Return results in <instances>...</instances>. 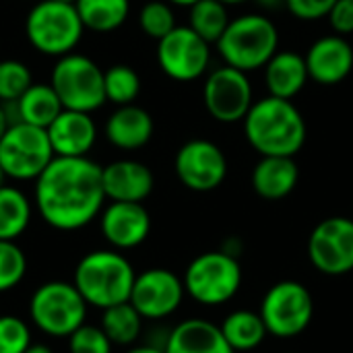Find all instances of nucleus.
<instances>
[{"instance_id": "nucleus-1", "label": "nucleus", "mask_w": 353, "mask_h": 353, "mask_svg": "<svg viewBox=\"0 0 353 353\" xmlns=\"http://www.w3.org/2000/svg\"><path fill=\"white\" fill-rule=\"evenodd\" d=\"M101 165L89 157H54L35 180L39 217L58 232L87 228L105 207Z\"/></svg>"}, {"instance_id": "nucleus-2", "label": "nucleus", "mask_w": 353, "mask_h": 353, "mask_svg": "<svg viewBox=\"0 0 353 353\" xmlns=\"http://www.w3.org/2000/svg\"><path fill=\"white\" fill-rule=\"evenodd\" d=\"M244 137L259 155L296 157L306 143L308 128L302 112L292 99L261 97L242 120Z\"/></svg>"}, {"instance_id": "nucleus-3", "label": "nucleus", "mask_w": 353, "mask_h": 353, "mask_svg": "<svg viewBox=\"0 0 353 353\" xmlns=\"http://www.w3.org/2000/svg\"><path fill=\"white\" fill-rule=\"evenodd\" d=\"M134 279L130 261L120 250L108 248L85 254L74 267L72 283L89 306L105 310L130 300Z\"/></svg>"}, {"instance_id": "nucleus-4", "label": "nucleus", "mask_w": 353, "mask_h": 353, "mask_svg": "<svg viewBox=\"0 0 353 353\" xmlns=\"http://www.w3.org/2000/svg\"><path fill=\"white\" fill-rule=\"evenodd\" d=\"M223 64L242 72L265 68L279 50L277 25L261 12H246L230 21L228 29L215 43Z\"/></svg>"}, {"instance_id": "nucleus-5", "label": "nucleus", "mask_w": 353, "mask_h": 353, "mask_svg": "<svg viewBox=\"0 0 353 353\" xmlns=\"http://www.w3.org/2000/svg\"><path fill=\"white\" fill-rule=\"evenodd\" d=\"M85 27L74 4L58 0H39L25 19L29 43L43 56H66L81 43Z\"/></svg>"}, {"instance_id": "nucleus-6", "label": "nucleus", "mask_w": 353, "mask_h": 353, "mask_svg": "<svg viewBox=\"0 0 353 353\" xmlns=\"http://www.w3.org/2000/svg\"><path fill=\"white\" fill-rule=\"evenodd\" d=\"M89 304L72 281H48L29 300L31 323L48 337H70L85 325Z\"/></svg>"}, {"instance_id": "nucleus-7", "label": "nucleus", "mask_w": 353, "mask_h": 353, "mask_svg": "<svg viewBox=\"0 0 353 353\" xmlns=\"http://www.w3.org/2000/svg\"><path fill=\"white\" fill-rule=\"evenodd\" d=\"M50 85L64 110L93 114L105 103L103 70L85 54L60 56L52 68Z\"/></svg>"}, {"instance_id": "nucleus-8", "label": "nucleus", "mask_w": 353, "mask_h": 353, "mask_svg": "<svg viewBox=\"0 0 353 353\" xmlns=\"http://www.w3.org/2000/svg\"><path fill=\"white\" fill-rule=\"evenodd\" d=\"M186 294L203 306H221L230 302L242 285V267L238 256L228 250L203 252L184 271Z\"/></svg>"}, {"instance_id": "nucleus-9", "label": "nucleus", "mask_w": 353, "mask_h": 353, "mask_svg": "<svg viewBox=\"0 0 353 353\" xmlns=\"http://www.w3.org/2000/svg\"><path fill=\"white\" fill-rule=\"evenodd\" d=\"M54 157L48 132L39 126L14 122L0 141V168L17 182H35Z\"/></svg>"}, {"instance_id": "nucleus-10", "label": "nucleus", "mask_w": 353, "mask_h": 353, "mask_svg": "<svg viewBox=\"0 0 353 353\" xmlns=\"http://www.w3.org/2000/svg\"><path fill=\"white\" fill-rule=\"evenodd\" d=\"M269 335L290 339L308 329L314 316V300L300 281H279L267 290L259 310Z\"/></svg>"}, {"instance_id": "nucleus-11", "label": "nucleus", "mask_w": 353, "mask_h": 353, "mask_svg": "<svg viewBox=\"0 0 353 353\" xmlns=\"http://www.w3.org/2000/svg\"><path fill=\"white\" fill-rule=\"evenodd\" d=\"M203 101L213 120L221 124L242 122L254 103L248 72L228 64L209 70L203 83Z\"/></svg>"}, {"instance_id": "nucleus-12", "label": "nucleus", "mask_w": 353, "mask_h": 353, "mask_svg": "<svg viewBox=\"0 0 353 353\" xmlns=\"http://www.w3.org/2000/svg\"><path fill=\"white\" fill-rule=\"evenodd\" d=\"M159 68L178 83H190L209 72L211 43L188 25H178L157 41Z\"/></svg>"}, {"instance_id": "nucleus-13", "label": "nucleus", "mask_w": 353, "mask_h": 353, "mask_svg": "<svg viewBox=\"0 0 353 353\" xmlns=\"http://www.w3.org/2000/svg\"><path fill=\"white\" fill-rule=\"evenodd\" d=\"M174 170L182 186L188 190L211 192L225 182L228 157L213 141L192 139L178 149Z\"/></svg>"}, {"instance_id": "nucleus-14", "label": "nucleus", "mask_w": 353, "mask_h": 353, "mask_svg": "<svg viewBox=\"0 0 353 353\" xmlns=\"http://www.w3.org/2000/svg\"><path fill=\"white\" fill-rule=\"evenodd\" d=\"M308 256L314 269L329 277L353 271V219H323L308 238Z\"/></svg>"}, {"instance_id": "nucleus-15", "label": "nucleus", "mask_w": 353, "mask_h": 353, "mask_svg": "<svg viewBox=\"0 0 353 353\" xmlns=\"http://www.w3.org/2000/svg\"><path fill=\"white\" fill-rule=\"evenodd\" d=\"M184 281L170 269H147L137 275L130 304L147 321H161L172 316L184 300Z\"/></svg>"}, {"instance_id": "nucleus-16", "label": "nucleus", "mask_w": 353, "mask_h": 353, "mask_svg": "<svg viewBox=\"0 0 353 353\" xmlns=\"http://www.w3.org/2000/svg\"><path fill=\"white\" fill-rule=\"evenodd\" d=\"M99 230L114 250L141 246L151 232V215L143 203H112L99 213Z\"/></svg>"}, {"instance_id": "nucleus-17", "label": "nucleus", "mask_w": 353, "mask_h": 353, "mask_svg": "<svg viewBox=\"0 0 353 353\" xmlns=\"http://www.w3.org/2000/svg\"><path fill=\"white\" fill-rule=\"evenodd\" d=\"M304 60L310 81L325 87H335L352 74L353 48L343 35H323L308 48Z\"/></svg>"}, {"instance_id": "nucleus-18", "label": "nucleus", "mask_w": 353, "mask_h": 353, "mask_svg": "<svg viewBox=\"0 0 353 353\" xmlns=\"http://www.w3.org/2000/svg\"><path fill=\"white\" fill-rule=\"evenodd\" d=\"M105 199L112 203H143L155 186L153 172L137 159H116L101 165Z\"/></svg>"}, {"instance_id": "nucleus-19", "label": "nucleus", "mask_w": 353, "mask_h": 353, "mask_svg": "<svg viewBox=\"0 0 353 353\" xmlns=\"http://www.w3.org/2000/svg\"><path fill=\"white\" fill-rule=\"evenodd\" d=\"M56 157H89L97 141V124L91 114L62 110L46 128Z\"/></svg>"}, {"instance_id": "nucleus-20", "label": "nucleus", "mask_w": 353, "mask_h": 353, "mask_svg": "<svg viewBox=\"0 0 353 353\" xmlns=\"http://www.w3.org/2000/svg\"><path fill=\"white\" fill-rule=\"evenodd\" d=\"M153 130H155V124H153L151 114L137 103L118 105L108 116L105 126H103V134L108 143L120 151L143 149L151 141Z\"/></svg>"}, {"instance_id": "nucleus-21", "label": "nucleus", "mask_w": 353, "mask_h": 353, "mask_svg": "<svg viewBox=\"0 0 353 353\" xmlns=\"http://www.w3.org/2000/svg\"><path fill=\"white\" fill-rule=\"evenodd\" d=\"M165 353H236L225 341L221 327L205 319H188L165 337Z\"/></svg>"}, {"instance_id": "nucleus-22", "label": "nucleus", "mask_w": 353, "mask_h": 353, "mask_svg": "<svg viewBox=\"0 0 353 353\" xmlns=\"http://www.w3.org/2000/svg\"><path fill=\"white\" fill-rule=\"evenodd\" d=\"M300 170L294 157L285 155H261L250 182L254 192L265 201H281L290 196L298 184Z\"/></svg>"}, {"instance_id": "nucleus-23", "label": "nucleus", "mask_w": 353, "mask_h": 353, "mask_svg": "<svg viewBox=\"0 0 353 353\" xmlns=\"http://www.w3.org/2000/svg\"><path fill=\"white\" fill-rule=\"evenodd\" d=\"M263 70L269 95L281 99H294L310 81L304 56L294 50H277V54L265 64Z\"/></svg>"}, {"instance_id": "nucleus-24", "label": "nucleus", "mask_w": 353, "mask_h": 353, "mask_svg": "<svg viewBox=\"0 0 353 353\" xmlns=\"http://www.w3.org/2000/svg\"><path fill=\"white\" fill-rule=\"evenodd\" d=\"M14 110V122L48 128L56 116L64 110L50 83H33L17 101H10Z\"/></svg>"}, {"instance_id": "nucleus-25", "label": "nucleus", "mask_w": 353, "mask_h": 353, "mask_svg": "<svg viewBox=\"0 0 353 353\" xmlns=\"http://www.w3.org/2000/svg\"><path fill=\"white\" fill-rule=\"evenodd\" d=\"M219 327L225 341L236 353L256 350L269 335L261 314L252 310H234L223 319Z\"/></svg>"}, {"instance_id": "nucleus-26", "label": "nucleus", "mask_w": 353, "mask_h": 353, "mask_svg": "<svg viewBox=\"0 0 353 353\" xmlns=\"http://www.w3.org/2000/svg\"><path fill=\"white\" fill-rule=\"evenodd\" d=\"M74 8L85 29L112 33L126 23L130 14V0H77Z\"/></svg>"}, {"instance_id": "nucleus-27", "label": "nucleus", "mask_w": 353, "mask_h": 353, "mask_svg": "<svg viewBox=\"0 0 353 353\" xmlns=\"http://www.w3.org/2000/svg\"><path fill=\"white\" fill-rule=\"evenodd\" d=\"M31 223V203L14 186H0V240L14 242Z\"/></svg>"}, {"instance_id": "nucleus-28", "label": "nucleus", "mask_w": 353, "mask_h": 353, "mask_svg": "<svg viewBox=\"0 0 353 353\" xmlns=\"http://www.w3.org/2000/svg\"><path fill=\"white\" fill-rule=\"evenodd\" d=\"M101 329L114 345L130 347L143 333V316L130 302L116 304L112 308L101 310Z\"/></svg>"}, {"instance_id": "nucleus-29", "label": "nucleus", "mask_w": 353, "mask_h": 353, "mask_svg": "<svg viewBox=\"0 0 353 353\" xmlns=\"http://www.w3.org/2000/svg\"><path fill=\"white\" fill-rule=\"evenodd\" d=\"M188 10V27L209 43H217L232 21L228 14V6L219 0H199Z\"/></svg>"}, {"instance_id": "nucleus-30", "label": "nucleus", "mask_w": 353, "mask_h": 353, "mask_svg": "<svg viewBox=\"0 0 353 353\" xmlns=\"http://www.w3.org/2000/svg\"><path fill=\"white\" fill-rule=\"evenodd\" d=\"M103 89L105 101L118 105L134 103L141 93V77L128 64H114L103 70Z\"/></svg>"}, {"instance_id": "nucleus-31", "label": "nucleus", "mask_w": 353, "mask_h": 353, "mask_svg": "<svg viewBox=\"0 0 353 353\" xmlns=\"http://www.w3.org/2000/svg\"><path fill=\"white\" fill-rule=\"evenodd\" d=\"M139 27L147 37L155 41L163 39L172 29L178 27L174 6L168 0H151L143 4L139 12Z\"/></svg>"}, {"instance_id": "nucleus-32", "label": "nucleus", "mask_w": 353, "mask_h": 353, "mask_svg": "<svg viewBox=\"0 0 353 353\" xmlns=\"http://www.w3.org/2000/svg\"><path fill=\"white\" fill-rule=\"evenodd\" d=\"M33 85L29 66L21 60H0V103L17 101Z\"/></svg>"}, {"instance_id": "nucleus-33", "label": "nucleus", "mask_w": 353, "mask_h": 353, "mask_svg": "<svg viewBox=\"0 0 353 353\" xmlns=\"http://www.w3.org/2000/svg\"><path fill=\"white\" fill-rule=\"evenodd\" d=\"M27 273L25 252L8 240H0V294L14 290Z\"/></svg>"}, {"instance_id": "nucleus-34", "label": "nucleus", "mask_w": 353, "mask_h": 353, "mask_svg": "<svg viewBox=\"0 0 353 353\" xmlns=\"http://www.w3.org/2000/svg\"><path fill=\"white\" fill-rule=\"evenodd\" d=\"M31 345L29 325L12 314L0 316V353H25Z\"/></svg>"}, {"instance_id": "nucleus-35", "label": "nucleus", "mask_w": 353, "mask_h": 353, "mask_svg": "<svg viewBox=\"0 0 353 353\" xmlns=\"http://www.w3.org/2000/svg\"><path fill=\"white\" fill-rule=\"evenodd\" d=\"M114 343L108 339L101 327L83 325L68 337V352L70 353H112Z\"/></svg>"}, {"instance_id": "nucleus-36", "label": "nucleus", "mask_w": 353, "mask_h": 353, "mask_svg": "<svg viewBox=\"0 0 353 353\" xmlns=\"http://www.w3.org/2000/svg\"><path fill=\"white\" fill-rule=\"evenodd\" d=\"M337 0H288L285 8L298 21H321L327 19Z\"/></svg>"}, {"instance_id": "nucleus-37", "label": "nucleus", "mask_w": 353, "mask_h": 353, "mask_svg": "<svg viewBox=\"0 0 353 353\" xmlns=\"http://www.w3.org/2000/svg\"><path fill=\"white\" fill-rule=\"evenodd\" d=\"M327 19L337 35L345 37L353 33V0H337Z\"/></svg>"}, {"instance_id": "nucleus-38", "label": "nucleus", "mask_w": 353, "mask_h": 353, "mask_svg": "<svg viewBox=\"0 0 353 353\" xmlns=\"http://www.w3.org/2000/svg\"><path fill=\"white\" fill-rule=\"evenodd\" d=\"M124 353H165L161 345H153V343H145V345H130V350Z\"/></svg>"}, {"instance_id": "nucleus-39", "label": "nucleus", "mask_w": 353, "mask_h": 353, "mask_svg": "<svg viewBox=\"0 0 353 353\" xmlns=\"http://www.w3.org/2000/svg\"><path fill=\"white\" fill-rule=\"evenodd\" d=\"M285 2L288 0H256L259 6L267 8V10H279V8H285Z\"/></svg>"}, {"instance_id": "nucleus-40", "label": "nucleus", "mask_w": 353, "mask_h": 353, "mask_svg": "<svg viewBox=\"0 0 353 353\" xmlns=\"http://www.w3.org/2000/svg\"><path fill=\"white\" fill-rule=\"evenodd\" d=\"M8 126H10V120H8V116H6L4 105L0 103V141H2V137H4V132L8 130Z\"/></svg>"}, {"instance_id": "nucleus-41", "label": "nucleus", "mask_w": 353, "mask_h": 353, "mask_svg": "<svg viewBox=\"0 0 353 353\" xmlns=\"http://www.w3.org/2000/svg\"><path fill=\"white\" fill-rule=\"evenodd\" d=\"M25 353H54V352H52V347H50V345H46V343H31Z\"/></svg>"}, {"instance_id": "nucleus-42", "label": "nucleus", "mask_w": 353, "mask_h": 353, "mask_svg": "<svg viewBox=\"0 0 353 353\" xmlns=\"http://www.w3.org/2000/svg\"><path fill=\"white\" fill-rule=\"evenodd\" d=\"M172 6H184V8H190L192 4H196L199 0H168Z\"/></svg>"}, {"instance_id": "nucleus-43", "label": "nucleus", "mask_w": 353, "mask_h": 353, "mask_svg": "<svg viewBox=\"0 0 353 353\" xmlns=\"http://www.w3.org/2000/svg\"><path fill=\"white\" fill-rule=\"evenodd\" d=\"M221 4H225V6H238V4H244V2H248V0H219Z\"/></svg>"}, {"instance_id": "nucleus-44", "label": "nucleus", "mask_w": 353, "mask_h": 353, "mask_svg": "<svg viewBox=\"0 0 353 353\" xmlns=\"http://www.w3.org/2000/svg\"><path fill=\"white\" fill-rule=\"evenodd\" d=\"M4 178H6V176H4V172H2V168H0V186L4 184Z\"/></svg>"}, {"instance_id": "nucleus-45", "label": "nucleus", "mask_w": 353, "mask_h": 353, "mask_svg": "<svg viewBox=\"0 0 353 353\" xmlns=\"http://www.w3.org/2000/svg\"><path fill=\"white\" fill-rule=\"evenodd\" d=\"M58 2H68V4H74L77 0H58Z\"/></svg>"}, {"instance_id": "nucleus-46", "label": "nucleus", "mask_w": 353, "mask_h": 353, "mask_svg": "<svg viewBox=\"0 0 353 353\" xmlns=\"http://www.w3.org/2000/svg\"><path fill=\"white\" fill-rule=\"evenodd\" d=\"M285 353H296V352H285Z\"/></svg>"}]
</instances>
